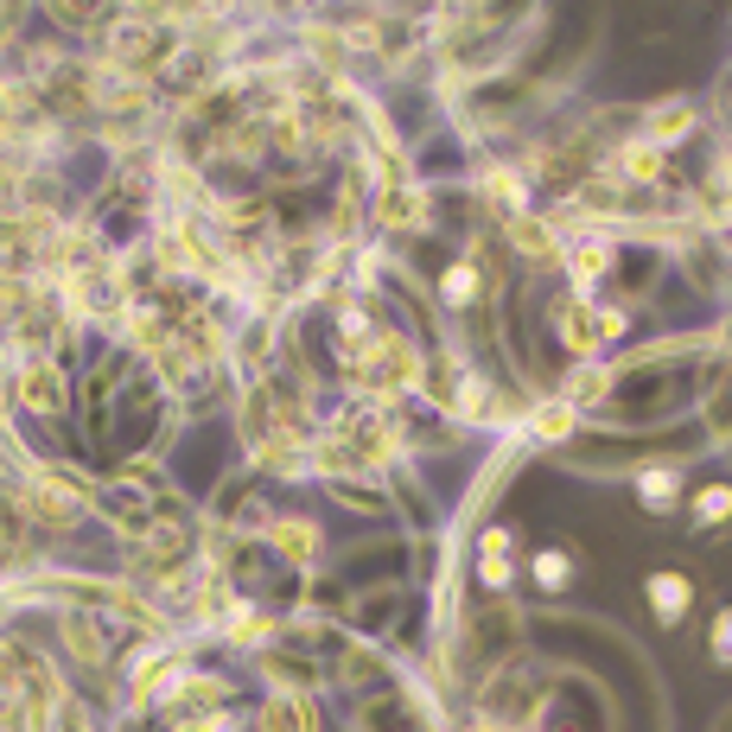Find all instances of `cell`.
Instances as JSON below:
<instances>
[{
  "label": "cell",
  "mask_w": 732,
  "mask_h": 732,
  "mask_svg": "<svg viewBox=\"0 0 732 732\" xmlns=\"http://www.w3.org/2000/svg\"><path fill=\"white\" fill-rule=\"evenodd\" d=\"M414 351H408V337H396V332H376L351 357V376L364 382L369 396H396V389H414Z\"/></svg>",
  "instance_id": "6da1fadb"
},
{
  "label": "cell",
  "mask_w": 732,
  "mask_h": 732,
  "mask_svg": "<svg viewBox=\"0 0 732 732\" xmlns=\"http://www.w3.org/2000/svg\"><path fill=\"white\" fill-rule=\"evenodd\" d=\"M166 52H173V38H166V32H147V26H122L109 38V58H115V70H127V77H147Z\"/></svg>",
  "instance_id": "7a4b0ae2"
},
{
  "label": "cell",
  "mask_w": 732,
  "mask_h": 732,
  "mask_svg": "<svg viewBox=\"0 0 732 732\" xmlns=\"http://www.w3.org/2000/svg\"><path fill=\"white\" fill-rule=\"evenodd\" d=\"M554 319H561V337H567L574 351H592L599 337H618V332H624V319H618V312H592V306H580V300H567Z\"/></svg>",
  "instance_id": "3957f363"
},
{
  "label": "cell",
  "mask_w": 732,
  "mask_h": 732,
  "mask_svg": "<svg viewBox=\"0 0 732 732\" xmlns=\"http://www.w3.org/2000/svg\"><path fill=\"white\" fill-rule=\"evenodd\" d=\"M262 732H312V707L306 695H275L262 707Z\"/></svg>",
  "instance_id": "277c9868"
},
{
  "label": "cell",
  "mask_w": 732,
  "mask_h": 732,
  "mask_svg": "<svg viewBox=\"0 0 732 732\" xmlns=\"http://www.w3.org/2000/svg\"><path fill=\"white\" fill-rule=\"evenodd\" d=\"M428 217V191L421 185H382V223H421Z\"/></svg>",
  "instance_id": "5b68a950"
},
{
  "label": "cell",
  "mask_w": 732,
  "mask_h": 732,
  "mask_svg": "<svg viewBox=\"0 0 732 732\" xmlns=\"http://www.w3.org/2000/svg\"><path fill=\"white\" fill-rule=\"evenodd\" d=\"M606 396H611V369L606 364H580L567 376V389H561L567 408H586V401H606Z\"/></svg>",
  "instance_id": "8992f818"
},
{
  "label": "cell",
  "mask_w": 732,
  "mask_h": 732,
  "mask_svg": "<svg viewBox=\"0 0 732 732\" xmlns=\"http://www.w3.org/2000/svg\"><path fill=\"white\" fill-rule=\"evenodd\" d=\"M688 127H695V109H688V102H669V109H656V115H650L643 147H669V141H681Z\"/></svg>",
  "instance_id": "52a82bcc"
},
{
  "label": "cell",
  "mask_w": 732,
  "mask_h": 732,
  "mask_svg": "<svg viewBox=\"0 0 732 732\" xmlns=\"http://www.w3.org/2000/svg\"><path fill=\"white\" fill-rule=\"evenodd\" d=\"M64 637H70V650H77L84 663H102V656H109V631H102L96 618H84V611L64 618Z\"/></svg>",
  "instance_id": "ba28073f"
},
{
  "label": "cell",
  "mask_w": 732,
  "mask_h": 732,
  "mask_svg": "<svg viewBox=\"0 0 732 732\" xmlns=\"http://www.w3.org/2000/svg\"><path fill=\"white\" fill-rule=\"evenodd\" d=\"M275 548L287 554V561H300V567H306V561L319 554V529H312V522H293V517H287V522H275Z\"/></svg>",
  "instance_id": "9c48e42d"
},
{
  "label": "cell",
  "mask_w": 732,
  "mask_h": 732,
  "mask_svg": "<svg viewBox=\"0 0 732 732\" xmlns=\"http://www.w3.org/2000/svg\"><path fill=\"white\" fill-rule=\"evenodd\" d=\"M20 396H26V408H58V369L32 357L26 376H20Z\"/></svg>",
  "instance_id": "30bf717a"
},
{
  "label": "cell",
  "mask_w": 732,
  "mask_h": 732,
  "mask_svg": "<svg viewBox=\"0 0 732 732\" xmlns=\"http://www.w3.org/2000/svg\"><path fill=\"white\" fill-rule=\"evenodd\" d=\"M478 567H485V586H510V535H503V529H490L485 535Z\"/></svg>",
  "instance_id": "8fae6325"
},
{
  "label": "cell",
  "mask_w": 732,
  "mask_h": 732,
  "mask_svg": "<svg viewBox=\"0 0 732 732\" xmlns=\"http://www.w3.org/2000/svg\"><path fill=\"white\" fill-rule=\"evenodd\" d=\"M650 606H656V618H681L688 611V580L681 574H656L650 580Z\"/></svg>",
  "instance_id": "7c38bea8"
},
{
  "label": "cell",
  "mask_w": 732,
  "mask_h": 732,
  "mask_svg": "<svg viewBox=\"0 0 732 732\" xmlns=\"http://www.w3.org/2000/svg\"><path fill=\"white\" fill-rule=\"evenodd\" d=\"M529 433H535V440H567V433H574V408H567V401H542Z\"/></svg>",
  "instance_id": "4fadbf2b"
},
{
  "label": "cell",
  "mask_w": 732,
  "mask_h": 732,
  "mask_svg": "<svg viewBox=\"0 0 732 732\" xmlns=\"http://www.w3.org/2000/svg\"><path fill=\"white\" fill-rule=\"evenodd\" d=\"M485 198H490V204H510V211H517V204H522V179L510 173V166H490V173H485Z\"/></svg>",
  "instance_id": "5bb4252c"
},
{
  "label": "cell",
  "mask_w": 732,
  "mask_h": 732,
  "mask_svg": "<svg viewBox=\"0 0 732 732\" xmlns=\"http://www.w3.org/2000/svg\"><path fill=\"white\" fill-rule=\"evenodd\" d=\"M707 428H713V440H732V376L707 396Z\"/></svg>",
  "instance_id": "9a60e30c"
},
{
  "label": "cell",
  "mask_w": 732,
  "mask_h": 732,
  "mask_svg": "<svg viewBox=\"0 0 732 732\" xmlns=\"http://www.w3.org/2000/svg\"><path fill=\"white\" fill-rule=\"evenodd\" d=\"M440 293H446L453 306H472V300H478V268H446Z\"/></svg>",
  "instance_id": "2e32d148"
},
{
  "label": "cell",
  "mask_w": 732,
  "mask_h": 732,
  "mask_svg": "<svg viewBox=\"0 0 732 732\" xmlns=\"http://www.w3.org/2000/svg\"><path fill=\"white\" fill-rule=\"evenodd\" d=\"M695 517L701 522H727L732 517V485H707L701 503H695Z\"/></svg>",
  "instance_id": "e0dca14e"
},
{
  "label": "cell",
  "mask_w": 732,
  "mask_h": 732,
  "mask_svg": "<svg viewBox=\"0 0 732 732\" xmlns=\"http://www.w3.org/2000/svg\"><path fill=\"white\" fill-rule=\"evenodd\" d=\"M606 262H611L606 243H586L580 255H574V280H580V287H586V280H599V275H606Z\"/></svg>",
  "instance_id": "ac0fdd59"
},
{
  "label": "cell",
  "mask_w": 732,
  "mask_h": 732,
  "mask_svg": "<svg viewBox=\"0 0 732 732\" xmlns=\"http://www.w3.org/2000/svg\"><path fill=\"white\" fill-rule=\"evenodd\" d=\"M643 503H650V510H669L675 503V472H643Z\"/></svg>",
  "instance_id": "d6986e66"
},
{
  "label": "cell",
  "mask_w": 732,
  "mask_h": 732,
  "mask_svg": "<svg viewBox=\"0 0 732 732\" xmlns=\"http://www.w3.org/2000/svg\"><path fill=\"white\" fill-rule=\"evenodd\" d=\"M618 166H624V173H631V179H656V173H663V159H656V147H624V159H618Z\"/></svg>",
  "instance_id": "ffe728a7"
},
{
  "label": "cell",
  "mask_w": 732,
  "mask_h": 732,
  "mask_svg": "<svg viewBox=\"0 0 732 732\" xmlns=\"http://www.w3.org/2000/svg\"><path fill=\"white\" fill-rule=\"evenodd\" d=\"M517 248H522V255H554L548 230H542V223H529V217L517 223Z\"/></svg>",
  "instance_id": "44dd1931"
},
{
  "label": "cell",
  "mask_w": 732,
  "mask_h": 732,
  "mask_svg": "<svg viewBox=\"0 0 732 732\" xmlns=\"http://www.w3.org/2000/svg\"><path fill=\"white\" fill-rule=\"evenodd\" d=\"M713 656H720V663H732V611L713 624Z\"/></svg>",
  "instance_id": "7402d4cb"
},
{
  "label": "cell",
  "mask_w": 732,
  "mask_h": 732,
  "mask_svg": "<svg viewBox=\"0 0 732 732\" xmlns=\"http://www.w3.org/2000/svg\"><path fill=\"white\" fill-rule=\"evenodd\" d=\"M535 574H542V580H567V561H561V554H542V561H535Z\"/></svg>",
  "instance_id": "603a6c76"
},
{
  "label": "cell",
  "mask_w": 732,
  "mask_h": 732,
  "mask_svg": "<svg viewBox=\"0 0 732 732\" xmlns=\"http://www.w3.org/2000/svg\"><path fill=\"white\" fill-rule=\"evenodd\" d=\"M64 732H90L84 727V713H64Z\"/></svg>",
  "instance_id": "cb8c5ba5"
}]
</instances>
